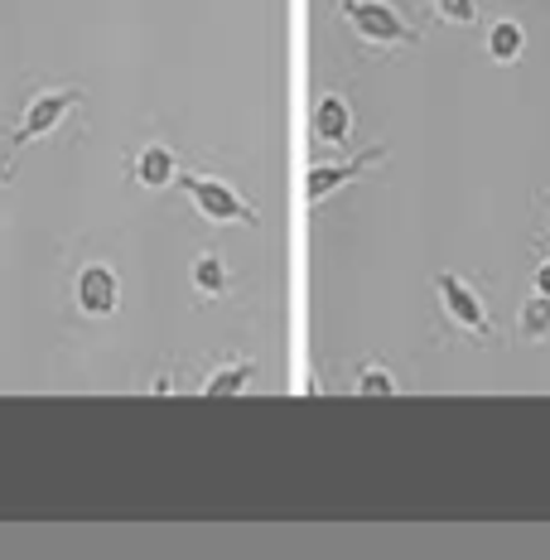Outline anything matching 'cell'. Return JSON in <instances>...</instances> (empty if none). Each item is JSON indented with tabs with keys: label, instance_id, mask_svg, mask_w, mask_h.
<instances>
[{
	"label": "cell",
	"instance_id": "obj_11",
	"mask_svg": "<svg viewBox=\"0 0 550 560\" xmlns=\"http://www.w3.org/2000/svg\"><path fill=\"white\" fill-rule=\"evenodd\" d=\"M522 49H526V30L517 20H498V25L488 30V54H493L498 63H512Z\"/></svg>",
	"mask_w": 550,
	"mask_h": 560
},
{
	"label": "cell",
	"instance_id": "obj_6",
	"mask_svg": "<svg viewBox=\"0 0 550 560\" xmlns=\"http://www.w3.org/2000/svg\"><path fill=\"white\" fill-rule=\"evenodd\" d=\"M386 160V150L382 145H372V150H358L353 160H338V165H314L309 170V203H324L329 194L338 189H348L353 179H362L372 165H382Z\"/></svg>",
	"mask_w": 550,
	"mask_h": 560
},
{
	"label": "cell",
	"instance_id": "obj_13",
	"mask_svg": "<svg viewBox=\"0 0 550 560\" xmlns=\"http://www.w3.org/2000/svg\"><path fill=\"white\" fill-rule=\"evenodd\" d=\"M353 392L358 396H396V377L386 368H358Z\"/></svg>",
	"mask_w": 550,
	"mask_h": 560
},
{
	"label": "cell",
	"instance_id": "obj_7",
	"mask_svg": "<svg viewBox=\"0 0 550 560\" xmlns=\"http://www.w3.org/2000/svg\"><path fill=\"white\" fill-rule=\"evenodd\" d=\"M179 155L169 145H140L131 160V179L140 189H169V184H179Z\"/></svg>",
	"mask_w": 550,
	"mask_h": 560
},
{
	"label": "cell",
	"instance_id": "obj_16",
	"mask_svg": "<svg viewBox=\"0 0 550 560\" xmlns=\"http://www.w3.org/2000/svg\"><path fill=\"white\" fill-rule=\"evenodd\" d=\"M10 179V160H0V184H5Z\"/></svg>",
	"mask_w": 550,
	"mask_h": 560
},
{
	"label": "cell",
	"instance_id": "obj_10",
	"mask_svg": "<svg viewBox=\"0 0 550 560\" xmlns=\"http://www.w3.org/2000/svg\"><path fill=\"white\" fill-rule=\"evenodd\" d=\"M194 290H198V295H208V300H218L222 290H227V266H222L218 252H198V261H194Z\"/></svg>",
	"mask_w": 550,
	"mask_h": 560
},
{
	"label": "cell",
	"instance_id": "obj_4",
	"mask_svg": "<svg viewBox=\"0 0 550 560\" xmlns=\"http://www.w3.org/2000/svg\"><path fill=\"white\" fill-rule=\"evenodd\" d=\"M435 290H440V305L449 314L454 329L473 334V338H493V319H488V305L464 276H435Z\"/></svg>",
	"mask_w": 550,
	"mask_h": 560
},
{
	"label": "cell",
	"instance_id": "obj_1",
	"mask_svg": "<svg viewBox=\"0 0 550 560\" xmlns=\"http://www.w3.org/2000/svg\"><path fill=\"white\" fill-rule=\"evenodd\" d=\"M338 15H343L348 30H353L362 44H372V49H406V44L420 39L416 25L391 0H338Z\"/></svg>",
	"mask_w": 550,
	"mask_h": 560
},
{
	"label": "cell",
	"instance_id": "obj_2",
	"mask_svg": "<svg viewBox=\"0 0 550 560\" xmlns=\"http://www.w3.org/2000/svg\"><path fill=\"white\" fill-rule=\"evenodd\" d=\"M179 184H184V194L194 198V208H198V218L203 223H213V228H227V223H256V208L242 198V189H232L227 179H218V174H198V170H184L179 174Z\"/></svg>",
	"mask_w": 550,
	"mask_h": 560
},
{
	"label": "cell",
	"instance_id": "obj_14",
	"mask_svg": "<svg viewBox=\"0 0 550 560\" xmlns=\"http://www.w3.org/2000/svg\"><path fill=\"white\" fill-rule=\"evenodd\" d=\"M430 5L444 25H473L478 20V0H430Z\"/></svg>",
	"mask_w": 550,
	"mask_h": 560
},
{
	"label": "cell",
	"instance_id": "obj_3",
	"mask_svg": "<svg viewBox=\"0 0 550 560\" xmlns=\"http://www.w3.org/2000/svg\"><path fill=\"white\" fill-rule=\"evenodd\" d=\"M83 102V88H49V92H34L25 116H20L15 126V150L30 145V140H44L49 131H58V126L68 121V112Z\"/></svg>",
	"mask_w": 550,
	"mask_h": 560
},
{
	"label": "cell",
	"instance_id": "obj_9",
	"mask_svg": "<svg viewBox=\"0 0 550 560\" xmlns=\"http://www.w3.org/2000/svg\"><path fill=\"white\" fill-rule=\"evenodd\" d=\"M251 377H256V363H251V358H237V363L208 372L203 396H237V392H247V382H251Z\"/></svg>",
	"mask_w": 550,
	"mask_h": 560
},
{
	"label": "cell",
	"instance_id": "obj_15",
	"mask_svg": "<svg viewBox=\"0 0 550 560\" xmlns=\"http://www.w3.org/2000/svg\"><path fill=\"white\" fill-rule=\"evenodd\" d=\"M536 290H541V295H550V261L536 266Z\"/></svg>",
	"mask_w": 550,
	"mask_h": 560
},
{
	"label": "cell",
	"instance_id": "obj_12",
	"mask_svg": "<svg viewBox=\"0 0 550 560\" xmlns=\"http://www.w3.org/2000/svg\"><path fill=\"white\" fill-rule=\"evenodd\" d=\"M517 329H522V338H531V343L550 334V295H541V290H536V295L526 300L522 314H517Z\"/></svg>",
	"mask_w": 550,
	"mask_h": 560
},
{
	"label": "cell",
	"instance_id": "obj_8",
	"mask_svg": "<svg viewBox=\"0 0 550 560\" xmlns=\"http://www.w3.org/2000/svg\"><path fill=\"white\" fill-rule=\"evenodd\" d=\"M348 131H353V107H348L343 92H324L319 107H314V136H319V145H348Z\"/></svg>",
	"mask_w": 550,
	"mask_h": 560
},
{
	"label": "cell",
	"instance_id": "obj_5",
	"mask_svg": "<svg viewBox=\"0 0 550 560\" xmlns=\"http://www.w3.org/2000/svg\"><path fill=\"white\" fill-rule=\"evenodd\" d=\"M73 300L87 319H112L116 305H121V280H116L107 261H87L73 280Z\"/></svg>",
	"mask_w": 550,
	"mask_h": 560
}]
</instances>
